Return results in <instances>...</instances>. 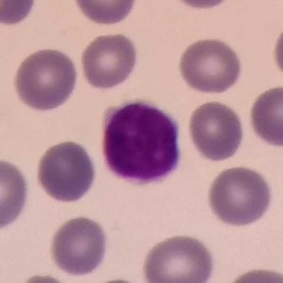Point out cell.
<instances>
[{
	"instance_id": "obj_1",
	"label": "cell",
	"mask_w": 283,
	"mask_h": 283,
	"mask_svg": "<svg viewBox=\"0 0 283 283\" xmlns=\"http://www.w3.org/2000/svg\"><path fill=\"white\" fill-rule=\"evenodd\" d=\"M104 122V155L116 176L147 183L163 179L177 167V125L159 108L129 102L109 108Z\"/></svg>"
},
{
	"instance_id": "obj_2",
	"label": "cell",
	"mask_w": 283,
	"mask_h": 283,
	"mask_svg": "<svg viewBox=\"0 0 283 283\" xmlns=\"http://www.w3.org/2000/svg\"><path fill=\"white\" fill-rule=\"evenodd\" d=\"M74 65L64 54L54 50L38 51L20 64L15 87L21 100L31 108L46 110L63 104L73 91Z\"/></svg>"
},
{
	"instance_id": "obj_3",
	"label": "cell",
	"mask_w": 283,
	"mask_h": 283,
	"mask_svg": "<svg viewBox=\"0 0 283 283\" xmlns=\"http://www.w3.org/2000/svg\"><path fill=\"white\" fill-rule=\"evenodd\" d=\"M210 203L222 221L235 225L252 223L260 218L270 202V192L264 179L256 172L235 167L221 172L210 191Z\"/></svg>"
},
{
	"instance_id": "obj_4",
	"label": "cell",
	"mask_w": 283,
	"mask_h": 283,
	"mask_svg": "<svg viewBox=\"0 0 283 283\" xmlns=\"http://www.w3.org/2000/svg\"><path fill=\"white\" fill-rule=\"evenodd\" d=\"M213 269L211 253L201 242L189 237L168 239L147 255L144 273L150 283H203Z\"/></svg>"
},
{
	"instance_id": "obj_5",
	"label": "cell",
	"mask_w": 283,
	"mask_h": 283,
	"mask_svg": "<svg viewBox=\"0 0 283 283\" xmlns=\"http://www.w3.org/2000/svg\"><path fill=\"white\" fill-rule=\"evenodd\" d=\"M94 168L86 150L67 142L50 148L41 159L38 180L51 197L63 201L81 198L90 188Z\"/></svg>"
},
{
	"instance_id": "obj_6",
	"label": "cell",
	"mask_w": 283,
	"mask_h": 283,
	"mask_svg": "<svg viewBox=\"0 0 283 283\" xmlns=\"http://www.w3.org/2000/svg\"><path fill=\"white\" fill-rule=\"evenodd\" d=\"M180 69L183 78L191 88L204 92L221 93L237 81L241 64L237 54L227 44L207 39L187 48Z\"/></svg>"
},
{
	"instance_id": "obj_7",
	"label": "cell",
	"mask_w": 283,
	"mask_h": 283,
	"mask_svg": "<svg viewBox=\"0 0 283 283\" xmlns=\"http://www.w3.org/2000/svg\"><path fill=\"white\" fill-rule=\"evenodd\" d=\"M105 247L103 231L96 222L85 218L66 222L57 232L52 253L57 266L67 273L91 272L101 262Z\"/></svg>"
},
{
	"instance_id": "obj_8",
	"label": "cell",
	"mask_w": 283,
	"mask_h": 283,
	"mask_svg": "<svg viewBox=\"0 0 283 283\" xmlns=\"http://www.w3.org/2000/svg\"><path fill=\"white\" fill-rule=\"evenodd\" d=\"M190 129L198 150L204 157L213 160L232 156L242 137L237 114L225 105L216 102L203 104L194 111Z\"/></svg>"
},
{
	"instance_id": "obj_9",
	"label": "cell",
	"mask_w": 283,
	"mask_h": 283,
	"mask_svg": "<svg viewBox=\"0 0 283 283\" xmlns=\"http://www.w3.org/2000/svg\"><path fill=\"white\" fill-rule=\"evenodd\" d=\"M135 61L132 42L122 34L97 37L85 50L82 58L88 82L99 88H111L125 81Z\"/></svg>"
},
{
	"instance_id": "obj_10",
	"label": "cell",
	"mask_w": 283,
	"mask_h": 283,
	"mask_svg": "<svg viewBox=\"0 0 283 283\" xmlns=\"http://www.w3.org/2000/svg\"><path fill=\"white\" fill-rule=\"evenodd\" d=\"M252 121L257 134L267 142L283 144V88H275L261 94L252 111Z\"/></svg>"
},
{
	"instance_id": "obj_11",
	"label": "cell",
	"mask_w": 283,
	"mask_h": 283,
	"mask_svg": "<svg viewBox=\"0 0 283 283\" xmlns=\"http://www.w3.org/2000/svg\"><path fill=\"white\" fill-rule=\"evenodd\" d=\"M83 12L90 19L102 23H112L124 19L129 13L132 1H79Z\"/></svg>"
}]
</instances>
